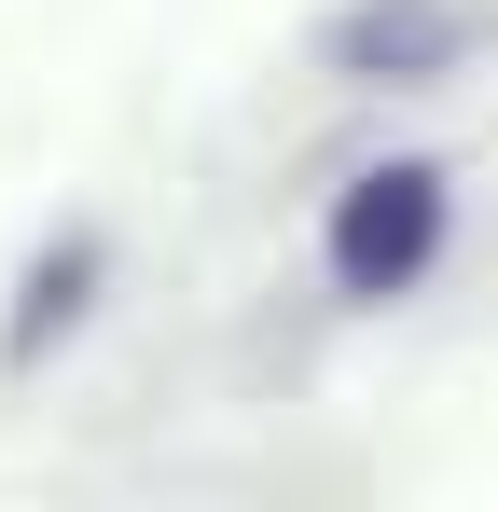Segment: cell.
I'll return each mask as SVG.
<instances>
[{
    "label": "cell",
    "mask_w": 498,
    "mask_h": 512,
    "mask_svg": "<svg viewBox=\"0 0 498 512\" xmlns=\"http://www.w3.org/2000/svg\"><path fill=\"white\" fill-rule=\"evenodd\" d=\"M443 236H457V180L429 167V153H388V167H360L346 194H332L319 263H332L346 305H402L415 277L443 263Z\"/></svg>",
    "instance_id": "6da1fadb"
},
{
    "label": "cell",
    "mask_w": 498,
    "mask_h": 512,
    "mask_svg": "<svg viewBox=\"0 0 498 512\" xmlns=\"http://www.w3.org/2000/svg\"><path fill=\"white\" fill-rule=\"evenodd\" d=\"M319 70L415 97V84H443V70H471V0H346L319 28Z\"/></svg>",
    "instance_id": "7a4b0ae2"
},
{
    "label": "cell",
    "mask_w": 498,
    "mask_h": 512,
    "mask_svg": "<svg viewBox=\"0 0 498 512\" xmlns=\"http://www.w3.org/2000/svg\"><path fill=\"white\" fill-rule=\"evenodd\" d=\"M97 277H111V236H83V222H70L56 250L14 277V305H0V374H42V360L83 333V319H97Z\"/></svg>",
    "instance_id": "3957f363"
}]
</instances>
